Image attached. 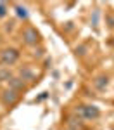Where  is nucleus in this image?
<instances>
[{
    "label": "nucleus",
    "mask_w": 114,
    "mask_h": 130,
    "mask_svg": "<svg viewBox=\"0 0 114 130\" xmlns=\"http://www.w3.org/2000/svg\"><path fill=\"white\" fill-rule=\"evenodd\" d=\"M19 59V50L17 49H5L2 52V56H0V62L4 64V66H12L14 62H17Z\"/></svg>",
    "instance_id": "f257e3e1"
},
{
    "label": "nucleus",
    "mask_w": 114,
    "mask_h": 130,
    "mask_svg": "<svg viewBox=\"0 0 114 130\" xmlns=\"http://www.w3.org/2000/svg\"><path fill=\"white\" fill-rule=\"evenodd\" d=\"M22 38H24V43L26 45H36L40 42V35H38V31L35 30V28L28 26V28H24V31H22Z\"/></svg>",
    "instance_id": "f03ea898"
},
{
    "label": "nucleus",
    "mask_w": 114,
    "mask_h": 130,
    "mask_svg": "<svg viewBox=\"0 0 114 130\" xmlns=\"http://www.w3.org/2000/svg\"><path fill=\"white\" fill-rule=\"evenodd\" d=\"M81 109H80V113H81V116L85 118V120H97L99 116H100V109L97 108V106H80Z\"/></svg>",
    "instance_id": "7ed1b4c3"
},
{
    "label": "nucleus",
    "mask_w": 114,
    "mask_h": 130,
    "mask_svg": "<svg viewBox=\"0 0 114 130\" xmlns=\"http://www.w3.org/2000/svg\"><path fill=\"white\" fill-rule=\"evenodd\" d=\"M17 97H19V94L17 92H14V90H5L4 92V95H2V99H4V102L5 104H14L16 101H17Z\"/></svg>",
    "instance_id": "20e7f679"
},
{
    "label": "nucleus",
    "mask_w": 114,
    "mask_h": 130,
    "mask_svg": "<svg viewBox=\"0 0 114 130\" xmlns=\"http://www.w3.org/2000/svg\"><path fill=\"white\" fill-rule=\"evenodd\" d=\"M9 87H10V90L17 92V90L24 89V83H22V80H19V78H10L9 80Z\"/></svg>",
    "instance_id": "39448f33"
},
{
    "label": "nucleus",
    "mask_w": 114,
    "mask_h": 130,
    "mask_svg": "<svg viewBox=\"0 0 114 130\" xmlns=\"http://www.w3.org/2000/svg\"><path fill=\"white\" fill-rule=\"evenodd\" d=\"M107 83H109V78H107V76H99V78L93 80V85H95L99 90H104L105 87H107Z\"/></svg>",
    "instance_id": "423d86ee"
},
{
    "label": "nucleus",
    "mask_w": 114,
    "mask_h": 130,
    "mask_svg": "<svg viewBox=\"0 0 114 130\" xmlns=\"http://www.w3.org/2000/svg\"><path fill=\"white\" fill-rule=\"evenodd\" d=\"M10 78H12V73H10L7 68L0 70V83H2V82H9Z\"/></svg>",
    "instance_id": "0eeeda50"
},
{
    "label": "nucleus",
    "mask_w": 114,
    "mask_h": 130,
    "mask_svg": "<svg viewBox=\"0 0 114 130\" xmlns=\"http://www.w3.org/2000/svg\"><path fill=\"white\" fill-rule=\"evenodd\" d=\"M21 76H22V80H33V71L24 68V70L21 71Z\"/></svg>",
    "instance_id": "6e6552de"
},
{
    "label": "nucleus",
    "mask_w": 114,
    "mask_h": 130,
    "mask_svg": "<svg viewBox=\"0 0 114 130\" xmlns=\"http://www.w3.org/2000/svg\"><path fill=\"white\" fill-rule=\"evenodd\" d=\"M7 4L5 2H0V18H4V16H7Z\"/></svg>",
    "instance_id": "1a4fd4ad"
},
{
    "label": "nucleus",
    "mask_w": 114,
    "mask_h": 130,
    "mask_svg": "<svg viewBox=\"0 0 114 130\" xmlns=\"http://www.w3.org/2000/svg\"><path fill=\"white\" fill-rule=\"evenodd\" d=\"M16 10H17V16H21V18H28V12H26V9H24V7L16 5Z\"/></svg>",
    "instance_id": "9d476101"
},
{
    "label": "nucleus",
    "mask_w": 114,
    "mask_h": 130,
    "mask_svg": "<svg viewBox=\"0 0 114 130\" xmlns=\"http://www.w3.org/2000/svg\"><path fill=\"white\" fill-rule=\"evenodd\" d=\"M107 21H109V26L114 28V16H107Z\"/></svg>",
    "instance_id": "9b49d317"
},
{
    "label": "nucleus",
    "mask_w": 114,
    "mask_h": 130,
    "mask_svg": "<svg viewBox=\"0 0 114 130\" xmlns=\"http://www.w3.org/2000/svg\"><path fill=\"white\" fill-rule=\"evenodd\" d=\"M112 130H114V128H112Z\"/></svg>",
    "instance_id": "f8f14e48"
}]
</instances>
